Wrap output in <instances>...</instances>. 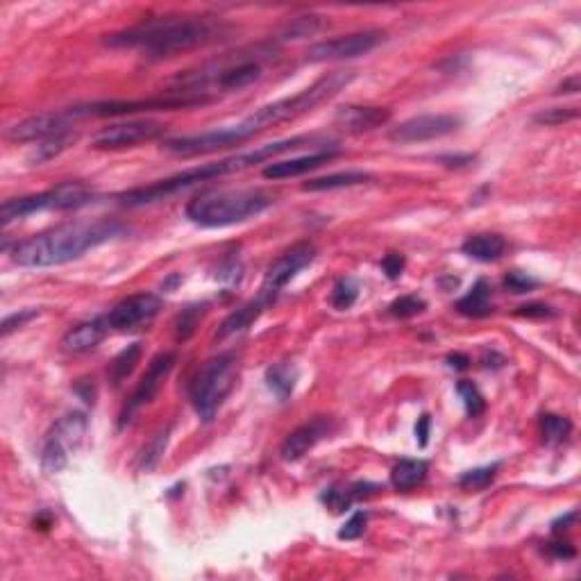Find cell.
<instances>
[{
	"label": "cell",
	"instance_id": "6da1fadb",
	"mask_svg": "<svg viewBox=\"0 0 581 581\" xmlns=\"http://www.w3.org/2000/svg\"><path fill=\"white\" fill-rule=\"evenodd\" d=\"M355 77V71H332L320 77V80H316L311 87L295 93V96H288V98L263 105L257 112L250 114L247 119H243L241 123L230 125V128L209 130V132L189 134V137H177V139H169L164 141L161 150H166L169 154H176V157H182V160H191V157H200V154H211L218 153V150L241 145L246 144L247 139L257 137V134L275 128V125L288 123V121H295L300 119V116H304V114L314 112L316 107H320L323 103L334 98L336 93L343 91Z\"/></svg>",
	"mask_w": 581,
	"mask_h": 581
},
{
	"label": "cell",
	"instance_id": "7a4b0ae2",
	"mask_svg": "<svg viewBox=\"0 0 581 581\" xmlns=\"http://www.w3.org/2000/svg\"><path fill=\"white\" fill-rule=\"evenodd\" d=\"M227 35L230 26L214 16H166L112 32L105 39V46L132 48L145 52V57L153 59H164L218 43L227 39Z\"/></svg>",
	"mask_w": 581,
	"mask_h": 581
},
{
	"label": "cell",
	"instance_id": "3957f363",
	"mask_svg": "<svg viewBox=\"0 0 581 581\" xmlns=\"http://www.w3.org/2000/svg\"><path fill=\"white\" fill-rule=\"evenodd\" d=\"M309 144H329V139H325V137H320V134H300V137H288V139L275 141V144L259 145V148L255 150L232 154V157H225V160L209 161V164H202L198 166V169L182 170V173H177V176L166 177V180L154 182V185L125 191V193H121L119 196V205L123 207L153 205V202L166 200V198L176 196V193L191 189V186H198L200 182H209V180H216V177L243 173V170L247 169H255L257 164L273 161L278 154L288 153V150L302 148V145H309Z\"/></svg>",
	"mask_w": 581,
	"mask_h": 581
},
{
	"label": "cell",
	"instance_id": "277c9868",
	"mask_svg": "<svg viewBox=\"0 0 581 581\" xmlns=\"http://www.w3.org/2000/svg\"><path fill=\"white\" fill-rule=\"evenodd\" d=\"M123 234L125 227L114 221L68 223L16 243L12 250V262L23 268L62 266Z\"/></svg>",
	"mask_w": 581,
	"mask_h": 581
},
{
	"label": "cell",
	"instance_id": "5b68a950",
	"mask_svg": "<svg viewBox=\"0 0 581 581\" xmlns=\"http://www.w3.org/2000/svg\"><path fill=\"white\" fill-rule=\"evenodd\" d=\"M273 205V196L259 189L205 191L186 205V218L200 227H230L259 216Z\"/></svg>",
	"mask_w": 581,
	"mask_h": 581
},
{
	"label": "cell",
	"instance_id": "8992f818",
	"mask_svg": "<svg viewBox=\"0 0 581 581\" xmlns=\"http://www.w3.org/2000/svg\"><path fill=\"white\" fill-rule=\"evenodd\" d=\"M237 375L239 357L234 352H221L202 364L189 389L193 409L202 422H211L216 418L218 409L237 384Z\"/></svg>",
	"mask_w": 581,
	"mask_h": 581
},
{
	"label": "cell",
	"instance_id": "52a82bcc",
	"mask_svg": "<svg viewBox=\"0 0 581 581\" xmlns=\"http://www.w3.org/2000/svg\"><path fill=\"white\" fill-rule=\"evenodd\" d=\"M96 191L82 182H64L52 189L35 193V196H23V198H12V200L3 202L0 207V221L3 225H10L14 221L39 214V211H71L87 207L93 202Z\"/></svg>",
	"mask_w": 581,
	"mask_h": 581
},
{
	"label": "cell",
	"instance_id": "ba28073f",
	"mask_svg": "<svg viewBox=\"0 0 581 581\" xmlns=\"http://www.w3.org/2000/svg\"><path fill=\"white\" fill-rule=\"evenodd\" d=\"M211 103L209 96L193 91L166 93L161 98L148 100H103V103H89L68 107L73 121L82 119H107V116H128L139 112H173V109H189L198 105Z\"/></svg>",
	"mask_w": 581,
	"mask_h": 581
},
{
	"label": "cell",
	"instance_id": "9c48e42d",
	"mask_svg": "<svg viewBox=\"0 0 581 581\" xmlns=\"http://www.w3.org/2000/svg\"><path fill=\"white\" fill-rule=\"evenodd\" d=\"M89 432V418L82 412L64 413L48 432L42 448V470L46 475H57L67 468L68 459L84 443Z\"/></svg>",
	"mask_w": 581,
	"mask_h": 581
},
{
	"label": "cell",
	"instance_id": "30bf717a",
	"mask_svg": "<svg viewBox=\"0 0 581 581\" xmlns=\"http://www.w3.org/2000/svg\"><path fill=\"white\" fill-rule=\"evenodd\" d=\"M314 259L316 246L311 241H298L288 247V250H284V253L268 266L266 275H263L262 288H259L257 294V298L262 300L263 307H271V304L279 298L284 287H287L302 268H307L309 263L314 262Z\"/></svg>",
	"mask_w": 581,
	"mask_h": 581
},
{
	"label": "cell",
	"instance_id": "8fae6325",
	"mask_svg": "<svg viewBox=\"0 0 581 581\" xmlns=\"http://www.w3.org/2000/svg\"><path fill=\"white\" fill-rule=\"evenodd\" d=\"M384 42V32L364 30L352 32L345 36H334L327 42H318L309 46V62H339V59H355V57L368 55Z\"/></svg>",
	"mask_w": 581,
	"mask_h": 581
},
{
	"label": "cell",
	"instance_id": "7c38bea8",
	"mask_svg": "<svg viewBox=\"0 0 581 581\" xmlns=\"http://www.w3.org/2000/svg\"><path fill=\"white\" fill-rule=\"evenodd\" d=\"M166 134V125L157 121H125L98 130L93 134L91 145L96 150H125L139 144L160 139Z\"/></svg>",
	"mask_w": 581,
	"mask_h": 581
},
{
	"label": "cell",
	"instance_id": "4fadbf2b",
	"mask_svg": "<svg viewBox=\"0 0 581 581\" xmlns=\"http://www.w3.org/2000/svg\"><path fill=\"white\" fill-rule=\"evenodd\" d=\"M176 361H177L176 352H160L157 357H153V361L148 364V371L144 373V377H141L137 389H134L132 396H130L123 413H121L119 428H125V425L134 418V413L141 412L144 406H148L150 402L157 397V393H160L161 386H164L166 377H169L170 371H173Z\"/></svg>",
	"mask_w": 581,
	"mask_h": 581
},
{
	"label": "cell",
	"instance_id": "5bb4252c",
	"mask_svg": "<svg viewBox=\"0 0 581 581\" xmlns=\"http://www.w3.org/2000/svg\"><path fill=\"white\" fill-rule=\"evenodd\" d=\"M461 128V119L454 114H422L404 121L389 132L393 144H420V141H434L441 137L457 132Z\"/></svg>",
	"mask_w": 581,
	"mask_h": 581
},
{
	"label": "cell",
	"instance_id": "9a60e30c",
	"mask_svg": "<svg viewBox=\"0 0 581 581\" xmlns=\"http://www.w3.org/2000/svg\"><path fill=\"white\" fill-rule=\"evenodd\" d=\"M160 311V295L134 294L130 295V298L121 300L105 318H107L109 329H116V332H134V329L148 327V325L157 318Z\"/></svg>",
	"mask_w": 581,
	"mask_h": 581
},
{
	"label": "cell",
	"instance_id": "2e32d148",
	"mask_svg": "<svg viewBox=\"0 0 581 581\" xmlns=\"http://www.w3.org/2000/svg\"><path fill=\"white\" fill-rule=\"evenodd\" d=\"M73 123H75V121H73L68 109H62V112H43L10 125V128L5 130V137L10 141H14V144H32V141L39 144V141L48 139V137H55V134L71 130Z\"/></svg>",
	"mask_w": 581,
	"mask_h": 581
},
{
	"label": "cell",
	"instance_id": "e0dca14e",
	"mask_svg": "<svg viewBox=\"0 0 581 581\" xmlns=\"http://www.w3.org/2000/svg\"><path fill=\"white\" fill-rule=\"evenodd\" d=\"M332 429H334L332 418L327 416L311 418V420L302 422L300 428H295L294 432L284 438L279 454H282L284 461H298V459H302L304 454L311 452L323 438H327L329 434H332Z\"/></svg>",
	"mask_w": 581,
	"mask_h": 581
},
{
	"label": "cell",
	"instance_id": "ac0fdd59",
	"mask_svg": "<svg viewBox=\"0 0 581 581\" xmlns=\"http://www.w3.org/2000/svg\"><path fill=\"white\" fill-rule=\"evenodd\" d=\"M339 154V148H325L316 150V153L302 154V157H294V160L271 161V164L263 169V177H266V180H288V177L304 176V173H311V170L329 164V161L336 160Z\"/></svg>",
	"mask_w": 581,
	"mask_h": 581
},
{
	"label": "cell",
	"instance_id": "d6986e66",
	"mask_svg": "<svg viewBox=\"0 0 581 581\" xmlns=\"http://www.w3.org/2000/svg\"><path fill=\"white\" fill-rule=\"evenodd\" d=\"M262 75V55H255L243 57L239 62L225 64V67H221L218 71H214L211 82L216 84L218 89H223V91H239V89H246L257 82Z\"/></svg>",
	"mask_w": 581,
	"mask_h": 581
},
{
	"label": "cell",
	"instance_id": "ffe728a7",
	"mask_svg": "<svg viewBox=\"0 0 581 581\" xmlns=\"http://www.w3.org/2000/svg\"><path fill=\"white\" fill-rule=\"evenodd\" d=\"M391 121V109L364 107V105H348L341 107L334 116V123L350 134H364L381 128Z\"/></svg>",
	"mask_w": 581,
	"mask_h": 581
},
{
	"label": "cell",
	"instance_id": "44dd1931",
	"mask_svg": "<svg viewBox=\"0 0 581 581\" xmlns=\"http://www.w3.org/2000/svg\"><path fill=\"white\" fill-rule=\"evenodd\" d=\"M107 318H93L87 320V323L75 325L73 329H68L62 339V350L67 355H84V352H91L93 348H98L103 343V339L107 336Z\"/></svg>",
	"mask_w": 581,
	"mask_h": 581
},
{
	"label": "cell",
	"instance_id": "7402d4cb",
	"mask_svg": "<svg viewBox=\"0 0 581 581\" xmlns=\"http://www.w3.org/2000/svg\"><path fill=\"white\" fill-rule=\"evenodd\" d=\"M506 250V241L499 234H475L463 241L461 253L477 262H498Z\"/></svg>",
	"mask_w": 581,
	"mask_h": 581
},
{
	"label": "cell",
	"instance_id": "603a6c76",
	"mask_svg": "<svg viewBox=\"0 0 581 581\" xmlns=\"http://www.w3.org/2000/svg\"><path fill=\"white\" fill-rule=\"evenodd\" d=\"M263 311H266V307H263L262 300L259 298L250 300V302H246L243 307H239L237 311H232V314L223 320V325L218 327L216 339L225 341L234 334H241V332H246V329L250 327V325H253L255 320L263 314Z\"/></svg>",
	"mask_w": 581,
	"mask_h": 581
},
{
	"label": "cell",
	"instance_id": "cb8c5ba5",
	"mask_svg": "<svg viewBox=\"0 0 581 581\" xmlns=\"http://www.w3.org/2000/svg\"><path fill=\"white\" fill-rule=\"evenodd\" d=\"M429 473V463L425 459H402L396 468L391 470V483L396 491H413L418 489Z\"/></svg>",
	"mask_w": 581,
	"mask_h": 581
},
{
	"label": "cell",
	"instance_id": "d4e9b609",
	"mask_svg": "<svg viewBox=\"0 0 581 581\" xmlns=\"http://www.w3.org/2000/svg\"><path fill=\"white\" fill-rule=\"evenodd\" d=\"M457 311L461 316H468V318H483V316H489L491 311H493V304H491V284L483 278L477 279L468 294L457 302Z\"/></svg>",
	"mask_w": 581,
	"mask_h": 581
},
{
	"label": "cell",
	"instance_id": "484cf974",
	"mask_svg": "<svg viewBox=\"0 0 581 581\" xmlns=\"http://www.w3.org/2000/svg\"><path fill=\"white\" fill-rule=\"evenodd\" d=\"M373 176L365 170H343V173H332V176L316 177L302 185V191L309 193H318V191H336V189H350V186H359L371 182Z\"/></svg>",
	"mask_w": 581,
	"mask_h": 581
},
{
	"label": "cell",
	"instance_id": "4316f807",
	"mask_svg": "<svg viewBox=\"0 0 581 581\" xmlns=\"http://www.w3.org/2000/svg\"><path fill=\"white\" fill-rule=\"evenodd\" d=\"M325 26H327V21H325V16L320 14L294 16L291 21H287L282 27H279L278 39L279 42H300V39L318 35Z\"/></svg>",
	"mask_w": 581,
	"mask_h": 581
},
{
	"label": "cell",
	"instance_id": "83f0119b",
	"mask_svg": "<svg viewBox=\"0 0 581 581\" xmlns=\"http://www.w3.org/2000/svg\"><path fill=\"white\" fill-rule=\"evenodd\" d=\"M75 141H77V132H73V130L59 132V134H55V137H48V139H43V141H39V144H36V148L32 150L27 160H30L32 166L46 164V161L59 157L64 150L71 148Z\"/></svg>",
	"mask_w": 581,
	"mask_h": 581
},
{
	"label": "cell",
	"instance_id": "f1b7e54d",
	"mask_svg": "<svg viewBox=\"0 0 581 581\" xmlns=\"http://www.w3.org/2000/svg\"><path fill=\"white\" fill-rule=\"evenodd\" d=\"M295 380H298V373H295L294 365L288 364H275L266 371V384L268 389L279 397V400H288L291 393L295 389Z\"/></svg>",
	"mask_w": 581,
	"mask_h": 581
},
{
	"label": "cell",
	"instance_id": "f546056e",
	"mask_svg": "<svg viewBox=\"0 0 581 581\" xmlns=\"http://www.w3.org/2000/svg\"><path fill=\"white\" fill-rule=\"evenodd\" d=\"M141 343H130L125 350H121L119 355L114 357V361L109 364V380H112L114 386H119L121 381L128 380L134 373L137 364L141 361Z\"/></svg>",
	"mask_w": 581,
	"mask_h": 581
},
{
	"label": "cell",
	"instance_id": "4dcf8cb0",
	"mask_svg": "<svg viewBox=\"0 0 581 581\" xmlns=\"http://www.w3.org/2000/svg\"><path fill=\"white\" fill-rule=\"evenodd\" d=\"M205 314H207V304H191V307L182 309V314L177 316V323H176L177 341H189Z\"/></svg>",
	"mask_w": 581,
	"mask_h": 581
},
{
	"label": "cell",
	"instance_id": "1f68e13d",
	"mask_svg": "<svg viewBox=\"0 0 581 581\" xmlns=\"http://www.w3.org/2000/svg\"><path fill=\"white\" fill-rule=\"evenodd\" d=\"M540 429H543V438L546 443H563L572 432V422L563 416H554V413H546L540 418Z\"/></svg>",
	"mask_w": 581,
	"mask_h": 581
},
{
	"label": "cell",
	"instance_id": "d6a6232c",
	"mask_svg": "<svg viewBox=\"0 0 581 581\" xmlns=\"http://www.w3.org/2000/svg\"><path fill=\"white\" fill-rule=\"evenodd\" d=\"M499 463H491V466H482V468H473L468 473H463L459 477V486L463 491H483L486 486H491L498 475Z\"/></svg>",
	"mask_w": 581,
	"mask_h": 581
},
{
	"label": "cell",
	"instance_id": "836d02e7",
	"mask_svg": "<svg viewBox=\"0 0 581 581\" xmlns=\"http://www.w3.org/2000/svg\"><path fill=\"white\" fill-rule=\"evenodd\" d=\"M457 393H459V396H461L463 406H466V413H468L470 418L482 416L483 409H486V400H483L482 391H479L477 384H475V381L461 380L457 384Z\"/></svg>",
	"mask_w": 581,
	"mask_h": 581
},
{
	"label": "cell",
	"instance_id": "e575fe53",
	"mask_svg": "<svg viewBox=\"0 0 581 581\" xmlns=\"http://www.w3.org/2000/svg\"><path fill=\"white\" fill-rule=\"evenodd\" d=\"M357 298H359V284L352 278H341L339 282L334 284V288H332L329 302H332L334 309L343 311V309H350L352 304L357 302Z\"/></svg>",
	"mask_w": 581,
	"mask_h": 581
},
{
	"label": "cell",
	"instance_id": "d590c367",
	"mask_svg": "<svg viewBox=\"0 0 581 581\" xmlns=\"http://www.w3.org/2000/svg\"><path fill=\"white\" fill-rule=\"evenodd\" d=\"M169 434H170L169 428L161 429V432L157 434V436H154L153 441L148 443V445H145L144 452H141V459H139L141 470H145V473H148V470H153L154 466L160 463L161 454H164V450H166V443H169Z\"/></svg>",
	"mask_w": 581,
	"mask_h": 581
},
{
	"label": "cell",
	"instance_id": "8d00e7d4",
	"mask_svg": "<svg viewBox=\"0 0 581 581\" xmlns=\"http://www.w3.org/2000/svg\"><path fill=\"white\" fill-rule=\"evenodd\" d=\"M425 309H428V302L418 298V295H400V298L391 302L389 314L396 316V318H413V316L422 314Z\"/></svg>",
	"mask_w": 581,
	"mask_h": 581
},
{
	"label": "cell",
	"instance_id": "74e56055",
	"mask_svg": "<svg viewBox=\"0 0 581 581\" xmlns=\"http://www.w3.org/2000/svg\"><path fill=\"white\" fill-rule=\"evenodd\" d=\"M357 499L355 491L350 489H336V486H332V489H327L323 493V502L327 505V509H332L334 514H341V511H348L352 506V502Z\"/></svg>",
	"mask_w": 581,
	"mask_h": 581
},
{
	"label": "cell",
	"instance_id": "f35d334b",
	"mask_svg": "<svg viewBox=\"0 0 581 581\" xmlns=\"http://www.w3.org/2000/svg\"><path fill=\"white\" fill-rule=\"evenodd\" d=\"M579 116V109L577 107H550L543 109L534 116V123L538 125H563L568 121H575Z\"/></svg>",
	"mask_w": 581,
	"mask_h": 581
},
{
	"label": "cell",
	"instance_id": "ab89813d",
	"mask_svg": "<svg viewBox=\"0 0 581 581\" xmlns=\"http://www.w3.org/2000/svg\"><path fill=\"white\" fill-rule=\"evenodd\" d=\"M365 525H368V514L365 511H357L350 518L345 520V525L339 530L341 540H357L364 536Z\"/></svg>",
	"mask_w": 581,
	"mask_h": 581
},
{
	"label": "cell",
	"instance_id": "60d3db41",
	"mask_svg": "<svg viewBox=\"0 0 581 581\" xmlns=\"http://www.w3.org/2000/svg\"><path fill=\"white\" fill-rule=\"evenodd\" d=\"M505 287L509 288L511 294H530V291L538 287V279L527 273H520V271H514V273L505 278Z\"/></svg>",
	"mask_w": 581,
	"mask_h": 581
},
{
	"label": "cell",
	"instance_id": "b9f144b4",
	"mask_svg": "<svg viewBox=\"0 0 581 581\" xmlns=\"http://www.w3.org/2000/svg\"><path fill=\"white\" fill-rule=\"evenodd\" d=\"M36 314H39L36 309H21V311L7 316V318L3 320V336H10L14 329H21L23 325H27L32 318H36Z\"/></svg>",
	"mask_w": 581,
	"mask_h": 581
},
{
	"label": "cell",
	"instance_id": "7bdbcfd3",
	"mask_svg": "<svg viewBox=\"0 0 581 581\" xmlns=\"http://www.w3.org/2000/svg\"><path fill=\"white\" fill-rule=\"evenodd\" d=\"M406 259L397 253H389L384 259H381V268L389 279H397L402 273H404Z\"/></svg>",
	"mask_w": 581,
	"mask_h": 581
},
{
	"label": "cell",
	"instance_id": "ee69618b",
	"mask_svg": "<svg viewBox=\"0 0 581 581\" xmlns=\"http://www.w3.org/2000/svg\"><path fill=\"white\" fill-rule=\"evenodd\" d=\"M515 314L525 316V318H552V316H556V311L552 307H547V304L531 302V304H522V307H518Z\"/></svg>",
	"mask_w": 581,
	"mask_h": 581
},
{
	"label": "cell",
	"instance_id": "f6af8a7d",
	"mask_svg": "<svg viewBox=\"0 0 581 581\" xmlns=\"http://www.w3.org/2000/svg\"><path fill=\"white\" fill-rule=\"evenodd\" d=\"M547 552H550L554 559H575V547L570 546V543H563V540H554V543H550L547 546Z\"/></svg>",
	"mask_w": 581,
	"mask_h": 581
},
{
	"label": "cell",
	"instance_id": "bcb514c9",
	"mask_svg": "<svg viewBox=\"0 0 581 581\" xmlns=\"http://www.w3.org/2000/svg\"><path fill=\"white\" fill-rule=\"evenodd\" d=\"M429 428H432V418H429L428 413H425V416L418 418V422H416V438H418V445H420V448H425V445H428V441H429Z\"/></svg>",
	"mask_w": 581,
	"mask_h": 581
},
{
	"label": "cell",
	"instance_id": "7dc6e473",
	"mask_svg": "<svg viewBox=\"0 0 581 581\" xmlns=\"http://www.w3.org/2000/svg\"><path fill=\"white\" fill-rule=\"evenodd\" d=\"M579 89H581V77L575 73V75L566 77V80L556 87V93H566V96H570V93H577Z\"/></svg>",
	"mask_w": 581,
	"mask_h": 581
},
{
	"label": "cell",
	"instance_id": "c3c4849f",
	"mask_svg": "<svg viewBox=\"0 0 581 581\" xmlns=\"http://www.w3.org/2000/svg\"><path fill=\"white\" fill-rule=\"evenodd\" d=\"M473 160V154H443V157H438V161L445 166H466Z\"/></svg>",
	"mask_w": 581,
	"mask_h": 581
},
{
	"label": "cell",
	"instance_id": "681fc988",
	"mask_svg": "<svg viewBox=\"0 0 581 581\" xmlns=\"http://www.w3.org/2000/svg\"><path fill=\"white\" fill-rule=\"evenodd\" d=\"M575 520H577V511H570V514L561 515L559 520H554V522H552V531H554V534H561V531L570 530V527L575 525Z\"/></svg>",
	"mask_w": 581,
	"mask_h": 581
},
{
	"label": "cell",
	"instance_id": "f907efd6",
	"mask_svg": "<svg viewBox=\"0 0 581 581\" xmlns=\"http://www.w3.org/2000/svg\"><path fill=\"white\" fill-rule=\"evenodd\" d=\"M448 364L452 365V368H457V371H466L470 365V359L466 355H461V352H454V355L448 357Z\"/></svg>",
	"mask_w": 581,
	"mask_h": 581
}]
</instances>
